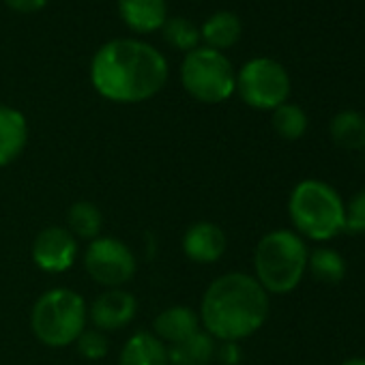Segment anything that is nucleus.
<instances>
[{
	"mask_svg": "<svg viewBox=\"0 0 365 365\" xmlns=\"http://www.w3.org/2000/svg\"><path fill=\"white\" fill-rule=\"evenodd\" d=\"M196 331H200V316L187 307V305H172L165 307L161 314H157V318L153 320V333L165 344L172 346L176 341L187 339L190 335H194Z\"/></svg>",
	"mask_w": 365,
	"mask_h": 365,
	"instance_id": "obj_13",
	"label": "nucleus"
},
{
	"mask_svg": "<svg viewBox=\"0 0 365 365\" xmlns=\"http://www.w3.org/2000/svg\"><path fill=\"white\" fill-rule=\"evenodd\" d=\"M5 5L18 14H37L48 5V0H5Z\"/></svg>",
	"mask_w": 365,
	"mask_h": 365,
	"instance_id": "obj_26",
	"label": "nucleus"
},
{
	"mask_svg": "<svg viewBox=\"0 0 365 365\" xmlns=\"http://www.w3.org/2000/svg\"><path fill=\"white\" fill-rule=\"evenodd\" d=\"M86 301L71 288H52L43 292L31 312V329L35 337L50 348L76 344L86 329Z\"/></svg>",
	"mask_w": 365,
	"mask_h": 365,
	"instance_id": "obj_5",
	"label": "nucleus"
},
{
	"mask_svg": "<svg viewBox=\"0 0 365 365\" xmlns=\"http://www.w3.org/2000/svg\"><path fill=\"white\" fill-rule=\"evenodd\" d=\"M135 312H138V301L131 292L123 288H110L93 301L88 316L95 329L103 333H112L125 329L135 318Z\"/></svg>",
	"mask_w": 365,
	"mask_h": 365,
	"instance_id": "obj_10",
	"label": "nucleus"
},
{
	"mask_svg": "<svg viewBox=\"0 0 365 365\" xmlns=\"http://www.w3.org/2000/svg\"><path fill=\"white\" fill-rule=\"evenodd\" d=\"M118 16L129 31L148 35L163 29L168 5L165 0H118Z\"/></svg>",
	"mask_w": 365,
	"mask_h": 365,
	"instance_id": "obj_12",
	"label": "nucleus"
},
{
	"mask_svg": "<svg viewBox=\"0 0 365 365\" xmlns=\"http://www.w3.org/2000/svg\"><path fill=\"white\" fill-rule=\"evenodd\" d=\"M182 254L196 264H213L222 260L228 247L226 232L213 222H196L182 235Z\"/></svg>",
	"mask_w": 365,
	"mask_h": 365,
	"instance_id": "obj_11",
	"label": "nucleus"
},
{
	"mask_svg": "<svg viewBox=\"0 0 365 365\" xmlns=\"http://www.w3.org/2000/svg\"><path fill=\"white\" fill-rule=\"evenodd\" d=\"M84 269L88 275L108 288H120L131 282L138 271V260L129 245L116 237H97L84 252Z\"/></svg>",
	"mask_w": 365,
	"mask_h": 365,
	"instance_id": "obj_8",
	"label": "nucleus"
},
{
	"mask_svg": "<svg viewBox=\"0 0 365 365\" xmlns=\"http://www.w3.org/2000/svg\"><path fill=\"white\" fill-rule=\"evenodd\" d=\"M180 84L196 101L215 106L237 93V73L224 52L202 46L182 58Z\"/></svg>",
	"mask_w": 365,
	"mask_h": 365,
	"instance_id": "obj_6",
	"label": "nucleus"
},
{
	"mask_svg": "<svg viewBox=\"0 0 365 365\" xmlns=\"http://www.w3.org/2000/svg\"><path fill=\"white\" fill-rule=\"evenodd\" d=\"M243 352L239 348V341H222L215 350V359H220L224 365H237L241 361Z\"/></svg>",
	"mask_w": 365,
	"mask_h": 365,
	"instance_id": "obj_25",
	"label": "nucleus"
},
{
	"mask_svg": "<svg viewBox=\"0 0 365 365\" xmlns=\"http://www.w3.org/2000/svg\"><path fill=\"white\" fill-rule=\"evenodd\" d=\"M101 226H103V215H101L99 207L88 200L76 202L67 213V230L76 239L93 241L99 237Z\"/></svg>",
	"mask_w": 365,
	"mask_h": 365,
	"instance_id": "obj_19",
	"label": "nucleus"
},
{
	"mask_svg": "<svg viewBox=\"0 0 365 365\" xmlns=\"http://www.w3.org/2000/svg\"><path fill=\"white\" fill-rule=\"evenodd\" d=\"M31 254L43 273H65L76 262L78 239L63 226H48L35 237Z\"/></svg>",
	"mask_w": 365,
	"mask_h": 365,
	"instance_id": "obj_9",
	"label": "nucleus"
},
{
	"mask_svg": "<svg viewBox=\"0 0 365 365\" xmlns=\"http://www.w3.org/2000/svg\"><path fill=\"white\" fill-rule=\"evenodd\" d=\"M26 142H29L26 116L11 106H0V168L14 163L24 153Z\"/></svg>",
	"mask_w": 365,
	"mask_h": 365,
	"instance_id": "obj_14",
	"label": "nucleus"
},
{
	"mask_svg": "<svg viewBox=\"0 0 365 365\" xmlns=\"http://www.w3.org/2000/svg\"><path fill=\"white\" fill-rule=\"evenodd\" d=\"M307 269L314 275V279L322 284H339L346 275V262L341 254L329 247L314 250L307 258Z\"/></svg>",
	"mask_w": 365,
	"mask_h": 365,
	"instance_id": "obj_20",
	"label": "nucleus"
},
{
	"mask_svg": "<svg viewBox=\"0 0 365 365\" xmlns=\"http://www.w3.org/2000/svg\"><path fill=\"white\" fill-rule=\"evenodd\" d=\"M165 56L140 39H112L91 61L93 88L114 103L153 99L168 82Z\"/></svg>",
	"mask_w": 365,
	"mask_h": 365,
	"instance_id": "obj_1",
	"label": "nucleus"
},
{
	"mask_svg": "<svg viewBox=\"0 0 365 365\" xmlns=\"http://www.w3.org/2000/svg\"><path fill=\"white\" fill-rule=\"evenodd\" d=\"M108 337L103 331L99 329H84L80 333V337L76 339V348L78 352L86 359V361H99L108 354Z\"/></svg>",
	"mask_w": 365,
	"mask_h": 365,
	"instance_id": "obj_23",
	"label": "nucleus"
},
{
	"mask_svg": "<svg viewBox=\"0 0 365 365\" xmlns=\"http://www.w3.org/2000/svg\"><path fill=\"white\" fill-rule=\"evenodd\" d=\"M118 365H170L168 346L155 333H133L120 350Z\"/></svg>",
	"mask_w": 365,
	"mask_h": 365,
	"instance_id": "obj_15",
	"label": "nucleus"
},
{
	"mask_svg": "<svg viewBox=\"0 0 365 365\" xmlns=\"http://www.w3.org/2000/svg\"><path fill=\"white\" fill-rule=\"evenodd\" d=\"M161 31H163V39L172 48L182 50L185 54L200 48V29L187 18H170L165 20Z\"/></svg>",
	"mask_w": 365,
	"mask_h": 365,
	"instance_id": "obj_22",
	"label": "nucleus"
},
{
	"mask_svg": "<svg viewBox=\"0 0 365 365\" xmlns=\"http://www.w3.org/2000/svg\"><path fill=\"white\" fill-rule=\"evenodd\" d=\"M329 133L335 146L346 150L365 148V116L354 110H344L331 118Z\"/></svg>",
	"mask_w": 365,
	"mask_h": 365,
	"instance_id": "obj_18",
	"label": "nucleus"
},
{
	"mask_svg": "<svg viewBox=\"0 0 365 365\" xmlns=\"http://www.w3.org/2000/svg\"><path fill=\"white\" fill-rule=\"evenodd\" d=\"M307 245L292 230H273L264 235L254 252L256 282L267 294L292 292L307 271Z\"/></svg>",
	"mask_w": 365,
	"mask_h": 365,
	"instance_id": "obj_3",
	"label": "nucleus"
},
{
	"mask_svg": "<svg viewBox=\"0 0 365 365\" xmlns=\"http://www.w3.org/2000/svg\"><path fill=\"white\" fill-rule=\"evenodd\" d=\"M271 125L275 133L284 140H299L307 131V114L297 103H282L271 114Z\"/></svg>",
	"mask_w": 365,
	"mask_h": 365,
	"instance_id": "obj_21",
	"label": "nucleus"
},
{
	"mask_svg": "<svg viewBox=\"0 0 365 365\" xmlns=\"http://www.w3.org/2000/svg\"><path fill=\"white\" fill-rule=\"evenodd\" d=\"M200 324L220 341H241L254 335L269 318V294L247 273H226L205 292Z\"/></svg>",
	"mask_w": 365,
	"mask_h": 365,
	"instance_id": "obj_2",
	"label": "nucleus"
},
{
	"mask_svg": "<svg viewBox=\"0 0 365 365\" xmlns=\"http://www.w3.org/2000/svg\"><path fill=\"white\" fill-rule=\"evenodd\" d=\"M288 215L299 237L329 241L344 232V202L329 182L305 178L288 198Z\"/></svg>",
	"mask_w": 365,
	"mask_h": 365,
	"instance_id": "obj_4",
	"label": "nucleus"
},
{
	"mask_svg": "<svg viewBox=\"0 0 365 365\" xmlns=\"http://www.w3.org/2000/svg\"><path fill=\"white\" fill-rule=\"evenodd\" d=\"M217 344L207 331H196L187 339L168 346L170 365H209L215 359Z\"/></svg>",
	"mask_w": 365,
	"mask_h": 365,
	"instance_id": "obj_17",
	"label": "nucleus"
},
{
	"mask_svg": "<svg viewBox=\"0 0 365 365\" xmlns=\"http://www.w3.org/2000/svg\"><path fill=\"white\" fill-rule=\"evenodd\" d=\"M344 232L365 235V190L356 192L344 205Z\"/></svg>",
	"mask_w": 365,
	"mask_h": 365,
	"instance_id": "obj_24",
	"label": "nucleus"
},
{
	"mask_svg": "<svg viewBox=\"0 0 365 365\" xmlns=\"http://www.w3.org/2000/svg\"><path fill=\"white\" fill-rule=\"evenodd\" d=\"M241 35H243V24L239 16H235L232 11H217L200 26V41H205V48L217 52L237 46Z\"/></svg>",
	"mask_w": 365,
	"mask_h": 365,
	"instance_id": "obj_16",
	"label": "nucleus"
},
{
	"mask_svg": "<svg viewBox=\"0 0 365 365\" xmlns=\"http://www.w3.org/2000/svg\"><path fill=\"white\" fill-rule=\"evenodd\" d=\"M341 365H365V359L363 356H352V359H346Z\"/></svg>",
	"mask_w": 365,
	"mask_h": 365,
	"instance_id": "obj_27",
	"label": "nucleus"
},
{
	"mask_svg": "<svg viewBox=\"0 0 365 365\" xmlns=\"http://www.w3.org/2000/svg\"><path fill=\"white\" fill-rule=\"evenodd\" d=\"M237 93L254 110H275L288 101L290 76L273 58H252L237 73Z\"/></svg>",
	"mask_w": 365,
	"mask_h": 365,
	"instance_id": "obj_7",
	"label": "nucleus"
}]
</instances>
